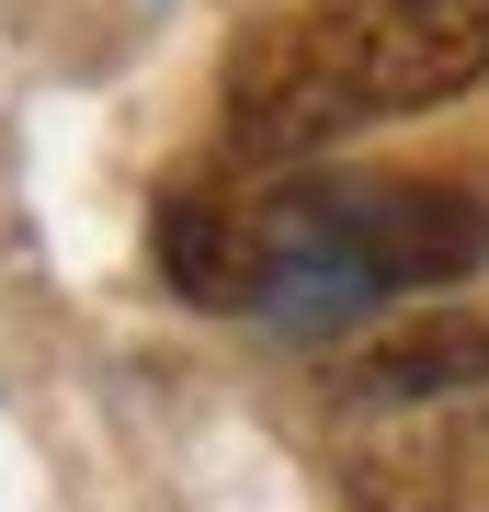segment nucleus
<instances>
[{
	"mask_svg": "<svg viewBox=\"0 0 489 512\" xmlns=\"http://www.w3.org/2000/svg\"><path fill=\"white\" fill-rule=\"evenodd\" d=\"M364 114H433L489 80V0H296Z\"/></svg>",
	"mask_w": 489,
	"mask_h": 512,
	"instance_id": "nucleus-1",
	"label": "nucleus"
},
{
	"mask_svg": "<svg viewBox=\"0 0 489 512\" xmlns=\"http://www.w3.org/2000/svg\"><path fill=\"white\" fill-rule=\"evenodd\" d=\"M148 262L194 308H262V205H228L217 183H171L148 217Z\"/></svg>",
	"mask_w": 489,
	"mask_h": 512,
	"instance_id": "nucleus-5",
	"label": "nucleus"
},
{
	"mask_svg": "<svg viewBox=\"0 0 489 512\" xmlns=\"http://www.w3.org/2000/svg\"><path fill=\"white\" fill-rule=\"evenodd\" d=\"M296 183L376 296H444L489 262V205L467 183H364V171H296Z\"/></svg>",
	"mask_w": 489,
	"mask_h": 512,
	"instance_id": "nucleus-2",
	"label": "nucleus"
},
{
	"mask_svg": "<svg viewBox=\"0 0 489 512\" xmlns=\"http://www.w3.org/2000/svg\"><path fill=\"white\" fill-rule=\"evenodd\" d=\"M353 126H376V114H364L353 80L330 69V46L308 35V12L251 23V35L228 46V148L251 171H308L319 148H342Z\"/></svg>",
	"mask_w": 489,
	"mask_h": 512,
	"instance_id": "nucleus-3",
	"label": "nucleus"
},
{
	"mask_svg": "<svg viewBox=\"0 0 489 512\" xmlns=\"http://www.w3.org/2000/svg\"><path fill=\"white\" fill-rule=\"evenodd\" d=\"M489 387V319L467 308H399V319H376L364 342L342 353V399L353 410H455V399H478Z\"/></svg>",
	"mask_w": 489,
	"mask_h": 512,
	"instance_id": "nucleus-4",
	"label": "nucleus"
}]
</instances>
